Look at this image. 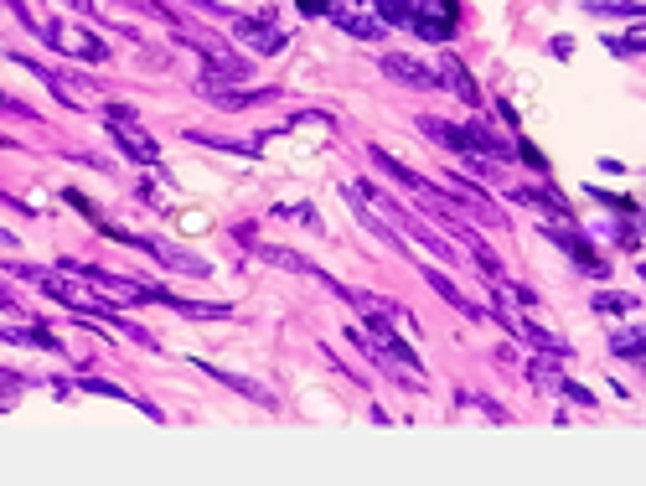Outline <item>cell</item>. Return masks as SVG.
Returning a JSON list of instances; mask_svg holds the SVG:
<instances>
[{"label": "cell", "mask_w": 646, "mask_h": 486, "mask_svg": "<svg viewBox=\"0 0 646 486\" xmlns=\"http://www.w3.org/2000/svg\"><path fill=\"white\" fill-rule=\"evenodd\" d=\"M145 249L156 254L161 264L181 269V275H207V264H202V259H192V254H181V249H166V243H150V238H145Z\"/></svg>", "instance_id": "e0dca14e"}, {"label": "cell", "mask_w": 646, "mask_h": 486, "mask_svg": "<svg viewBox=\"0 0 646 486\" xmlns=\"http://www.w3.org/2000/svg\"><path fill=\"white\" fill-rule=\"evenodd\" d=\"M47 42L63 52V57H73V63H104V57H109L104 42L88 37V32H78L73 21H52V26H47Z\"/></svg>", "instance_id": "277c9868"}, {"label": "cell", "mask_w": 646, "mask_h": 486, "mask_svg": "<svg viewBox=\"0 0 646 486\" xmlns=\"http://www.w3.org/2000/svg\"><path fill=\"white\" fill-rule=\"evenodd\" d=\"M641 280H646V259H641Z\"/></svg>", "instance_id": "4316f807"}, {"label": "cell", "mask_w": 646, "mask_h": 486, "mask_svg": "<svg viewBox=\"0 0 646 486\" xmlns=\"http://www.w3.org/2000/svg\"><path fill=\"white\" fill-rule=\"evenodd\" d=\"M517 156H522V161H528V166H533L538 176H548V161L538 156V145H528V140H517Z\"/></svg>", "instance_id": "7402d4cb"}, {"label": "cell", "mask_w": 646, "mask_h": 486, "mask_svg": "<svg viewBox=\"0 0 646 486\" xmlns=\"http://www.w3.org/2000/svg\"><path fill=\"white\" fill-rule=\"evenodd\" d=\"M331 6H336V0H300V11H305V16H326Z\"/></svg>", "instance_id": "cb8c5ba5"}, {"label": "cell", "mask_w": 646, "mask_h": 486, "mask_svg": "<svg viewBox=\"0 0 646 486\" xmlns=\"http://www.w3.org/2000/svg\"><path fill=\"white\" fill-rule=\"evenodd\" d=\"M357 192H362L367 202H373L378 212H388V218H393L398 228H404L409 238H419V243H424V249L435 254V259H455V249H450V243H445V238H435V233H429V228H424V223L414 218V212H404V207H398V202H393L388 192H378V187H357Z\"/></svg>", "instance_id": "7a4b0ae2"}, {"label": "cell", "mask_w": 646, "mask_h": 486, "mask_svg": "<svg viewBox=\"0 0 646 486\" xmlns=\"http://www.w3.org/2000/svg\"><path fill=\"white\" fill-rule=\"evenodd\" d=\"M584 11H590V16H626V21H641L646 16L641 0H590Z\"/></svg>", "instance_id": "ac0fdd59"}, {"label": "cell", "mask_w": 646, "mask_h": 486, "mask_svg": "<svg viewBox=\"0 0 646 486\" xmlns=\"http://www.w3.org/2000/svg\"><path fill=\"white\" fill-rule=\"evenodd\" d=\"M424 280H429V290H435V295L445 300V306H455V311H466V316H481V311L471 306V300H466V295L455 290V280H445L440 269H429V264H424Z\"/></svg>", "instance_id": "5bb4252c"}, {"label": "cell", "mask_w": 646, "mask_h": 486, "mask_svg": "<svg viewBox=\"0 0 646 486\" xmlns=\"http://www.w3.org/2000/svg\"><path fill=\"white\" fill-rule=\"evenodd\" d=\"M0 104H6V99H0Z\"/></svg>", "instance_id": "83f0119b"}, {"label": "cell", "mask_w": 646, "mask_h": 486, "mask_svg": "<svg viewBox=\"0 0 646 486\" xmlns=\"http://www.w3.org/2000/svg\"><path fill=\"white\" fill-rule=\"evenodd\" d=\"M202 368H207V362H202ZM207 373H212V378H218V383H228L233 393H254V399H259V404H274V399H269V393H264V388H259L254 378H238V373H223V368H207Z\"/></svg>", "instance_id": "ffe728a7"}, {"label": "cell", "mask_w": 646, "mask_h": 486, "mask_svg": "<svg viewBox=\"0 0 646 486\" xmlns=\"http://www.w3.org/2000/svg\"><path fill=\"white\" fill-rule=\"evenodd\" d=\"M631 306H636V300H631L626 290H621V295H615V290H600V295H595V311H605V316H610V311H621V316H626Z\"/></svg>", "instance_id": "44dd1931"}, {"label": "cell", "mask_w": 646, "mask_h": 486, "mask_svg": "<svg viewBox=\"0 0 646 486\" xmlns=\"http://www.w3.org/2000/svg\"><path fill=\"white\" fill-rule=\"evenodd\" d=\"M104 119H109V130H114V145L125 150L130 161H161V145L135 125V109L130 104H109Z\"/></svg>", "instance_id": "6da1fadb"}, {"label": "cell", "mask_w": 646, "mask_h": 486, "mask_svg": "<svg viewBox=\"0 0 646 486\" xmlns=\"http://www.w3.org/2000/svg\"><path fill=\"white\" fill-rule=\"evenodd\" d=\"M0 342H11V347H42V352H63V342H57L47 326H21V331H0Z\"/></svg>", "instance_id": "4fadbf2b"}, {"label": "cell", "mask_w": 646, "mask_h": 486, "mask_svg": "<svg viewBox=\"0 0 646 486\" xmlns=\"http://www.w3.org/2000/svg\"><path fill=\"white\" fill-rule=\"evenodd\" d=\"M445 83H450V88H455V94L466 99L471 109H481V88L471 83V73H466V68L455 63V52H445Z\"/></svg>", "instance_id": "9a60e30c"}, {"label": "cell", "mask_w": 646, "mask_h": 486, "mask_svg": "<svg viewBox=\"0 0 646 486\" xmlns=\"http://www.w3.org/2000/svg\"><path fill=\"white\" fill-rule=\"evenodd\" d=\"M383 26H414V0H373Z\"/></svg>", "instance_id": "d6986e66"}, {"label": "cell", "mask_w": 646, "mask_h": 486, "mask_svg": "<svg viewBox=\"0 0 646 486\" xmlns=\"http://www.w3.org/2000/svg\"><path fill=\"white\" fill-rule=\"evenodd\" d=\"M83 388H88V393H104V399H125V388H114V383H104V378H88ZM125 404H130V399H125Z\"/></svg>", "instance_id": "603a6c76"}, {"label": "cell", "mask_w": 646, "mask_h": 486, "mask_svg": "<svg viewBox=\"0 0 646 486\" xmlns=\"http://www.w3.org/2000/svg\"><path fill=\"white\" fill-rule=\"evenodd\" d=\"M0 306H16V300H11V295H6V290H0Z\"/></svg>", "instance_id": "484cf974"}, {"label": "cell", "mask_w": 646, "mask_h": 486, "mask_svg": "<svg viewBox=\"0 0 646 486\" xmlns=\"http://www.w3.org/2000/svg\"><path fill=\"white\" fill-rule=\"evenodd\" d=\"M233 37L249 47V52H280L285 47V32H274L269 21H259V16H243V21H233Z\"/></svg>", "instance_id": "52a82bcc"}, {"label": "cell", "mask_w": 646, "mask_h": 486, "mask_svg": "<svg viewBox=\"0 0 646 486\" xmlns=\"http://www.w3.org/2000/svg\"><path fill=\"white\" fill-rule=\"evenodd\" d=\"M543 238H548V243H559V249H564V254H569V259L584 269V275H595V280H605V275H610V259H600V254H595V249H590V243H584L579 233H569V228H543Z\"/></svg>", "instance_id": "5b68a950"}, {"label": "cell", "mask_w": 646, "mask_h": 486, "mask_svg": "<svg viewBox=\"0 0 646 486\" xmlns=\"http://www.w3.org/2000/svg\"><path fill=\"white\" fill-rule=\"evenodd\" d=\"M383 73L398 78V83H409V88H440V78L424 63H414V57H404V52H383Z\"/></svg>", "instance_id": "9c48e42d"}, {"label": "cell", "mask_w": 646, "mask_h": 486, "mask_svg": "<svg viewBox=\"0 0 646 486\" xmlns=\"http://www.w3.org/2000/svg\"><path fill=\"white\" fill-rule=\"evenodd\" d=\"M326 16H331L336 26H342V32L362 37V42H383V32H388V26H383L378 16H357V11H347V6H331Z\"/></svg>", "instance_id": "8fae6325"}, {"label": "cell", "mask_w": 646, "mask_h": 486, "mask_svg": "<svg viewBox=\"0 0 646 486\" xmlns=\"http://www.w3.org/2000/svg\"><path fill=\"white\" fill-rule=\"evenodd\" d=\"M460 26V6L455 0H424V6H414V26L409 32L424 37V42H450Z\"/></svg>", "instance_id": "3957f363"}, {"label": "cell", "mask_w": 646, "mask_h": 486, "mask_svg": "<svg viewBox=\"0 0 646 486\" xmlns=\"http://www.w3.org/2000/svg\"><path fill=\"white\" fill-rule=\"evenodd\" d=\"M21 63L32 68V73H42V83H52L63 104H88V94H94V83H83V78H73V73H52V68L32 63V57H21Z\"/></svg>", "instance_id": "30bf717a"}, {"label": "cell", "mask_w": 646, "mask_h": 486, "mask_svg": "<svg viewBox=\"0 0 646 486\" xmlns=\"http://www.w3.org/2000/svg\"><path fill=\"white\" fill-rule=\"evenodd\" d=\"M274 94H280V88H254V94H238V88H228L223 78H202V99H212L218 109H249V104H269Z\"/></svg>", "instance_id": "8992f818"}, {"label": "cell", "mask_w": 646, "mask_h": 486, "mask_svg": "<svg viewBox=\"0 0 646 486\" xmlns=\"http://www.w3.org/2000/svg\"><path fill=\"white\" fill-rule=\"evenodd\" d=\"M610 352H615V357H636V362H646V326L615 331V337H610Z\"/></svg>", "instance_id": "2e32d148"}, {"label": "cell", "mask_w": 646, "mask_h": 486, "mask_svg": "<svg viewBox=\"0 0 646 486\" xmlns=\"http://www.w3.org/2000/svg\"><path fill=\"white\" fill-rule=\"evenodd\" d=\"M460 130H466V156H497V161L517 156V145L497 130H486V125H460Z\"/></svg>", "instance_id": "ba28073f"}, {"label": "cell", "mask_w": 646, "mask_h": 486, "mask_svg": "<svg viewBox=\"0 0 646 486\" xmlns=\"http://www.w3.org/2000/svg\"><path fill=\"white\" fill-rule=\"evenodd\" d=\"M419 130H424L429 140H435L440 150H455V156H466V130H460V125H445V119L424 114V119H419Z\"/></svg>", "instance_id": "7c38bea8"}, {"label": "cell", "mask_w": 646, "mask_h": 486, "mask_svg": "<svg viewBox=\"0 0 646 486\" xmlns=\"http://www.w3.org/2000/svg\"><path fill=\"white\" fill-rule=\"evenodd\" d=\"M0 249H16V233H6V228H0Z\"/></svg>", "instance_id": "d4e9b609"}]
</instances>
